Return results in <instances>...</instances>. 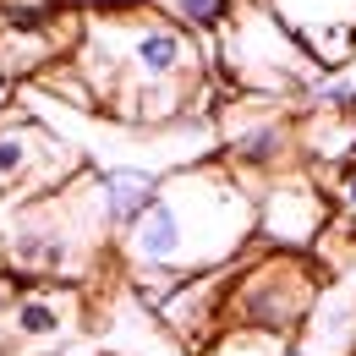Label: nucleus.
I'll list each match as a JSON object with an SVG mask.
<instances>
[{
	"label": "nucleus",
	"instance_id": "nucleus-6",
	"mask_svg": "<svg viewBox=\"0 0 356 356\" xmlns=\"http://www.w3.org/2000/svg\"><path fill=\"white\" fill-rule=\"evenodd\" d=\"M83 176V159L33 115L0 121V209L39 203Z\"/></svg>",
	"mask_w": 356,
	"mask_h": 356
},
{
	"label": "nucleus",
	"instance_id": "nucleus-4",
	"mask_svg": "<svg viewBox=\"0 0 356 356\" xmlns=\"http://www.w3.org/2000/svg\"><path fill=\"white\" fill-rule=\"evenodd\" d=\"M220 72L230 77V88L247 99H307L329 72L312 60L307 49L285 33V22L268 11V0H241L230 11V22L220 28Z\"/></svg>",
	"mask_w": 356,
	"mask_h": 356
},
{
	"label": "nucleus",
	"instance_id": "nucleus-8",
	"mask_svg": "<svg viewBox=\"0 0 356 356\" xmlns=\"http://www.w3.org/2000/svg\"><path fill=\"white\" fill-rule=\"evenodd\" d=\"M302 148H296V121L291 115H280L274 110V99H247L241 93V104H225V165L236 170V176H280V170H291V159H296Z\"/></svg>",
	"mask_w": 356,
	"mask_h": 356
},
{
	"label": "nucleus",
	"instance_id": "nucleus-13",
	"mask_svg": "<svg viewBox=\"0 0 356 356\" xmlns=\"http://www.w3.org/2000/svg\"><path fill=\"white\" fill-rule=\"evenodd\" d=\"M159 17H170L176 28H186L192 39H209V33H220L225 22H230V11L241 6V0H148Z\"/></svg>",
	"mask_w": 356,
	"mask_h": 356
},
{
	"label": "nucleus",
	"instance_id": "nucleus-3",
	"mask_svg": "<svg viewBox=\"0 0 356 356\" xmlns=\"http://www.w3.org/2000/svg\"><path fill=\"white\" fill-rule=\"evenodd\" d=\"M104 241H110V225L99 214L88 170L72 181V186L39 197V203L11 209L6 225H0V258H6L11 274H22V280L77 285V280L99 264Z\"/></svg>",
	"mask_w": 356,
	"mask_h": 356
},
{
	"label": "nucleus",
	"instance_id": "nucleus-5",
	"mask_svg": "<svg viewBox=\"0 0 356 356\" xmlns=\"http://www.w3.org/2000/svg\"><path fill=\"white\" fill-rule=\"evenodd\" d=\"M318 296H323V274L307 252H252L230 268L225 323H252V329L296 340Z\"/></svg>",
	"mask_w": 356,
	"mask_h": 356
},
{
	"label": "nucleus",
	"instance_id": "nucleus-10",
	"mask_svg": "<svg viewBox=\"0 0 356 356\" xmlns=\"http://www.w3.org/2000/svg\"><path fill=\"white\" fill-rule=\"evenodd\" d=\"M77 329H83V291L60 280H28V291L6 318V340L22 351H55Z\"/></svg>",
	"mask_w": 356,
	"mask_h": 356
},
{
	"label": "nucleus",
	"instance_id": "nucleus-18",
	"mask_svg": "<svg viewBox=\"0 0 356 356\" xmlns=\"http://www.w3.org/2000/svg\"><path fill=\"white\" fill-rule=\"evenodd\" d=\"M285 356H312V351H307V340H291V346H285Z\"/></svg>",
	"mask_w": 356,
	"mask_h": 356
},
{
	"label": "nucleus",
	"instance_id": "nucleus-2",
	"mask_svg": "<svg viewBox=\"0 0 356 356\" xmlns=\"http://www.w3.org/2000/svg\"><path fill=\"white\" fill-rule=\"evenodd\" d=\"M258 247V192L236 176L225 159L181 165L159 176L154 203L137 214V225L121 236V264L137 274H220Z\"/></svg>",
	"mask_w": 356,
	"mask_h": 356
},
{
	"label": "nucleus",
	"instance_id": "nucleus-12",
	"mask_svg": "<svg viewBox=\"0 0 356 356\" xmlns=\"http://www.w3.org/2000/svg\"><path fill=\"white\" fill-rule=\"evenodd\" d=\"M296 148L318 170H351L356 165V110H307L296 121Z\"/></svg>",
	"mask_w": 356,
	"mask_h": 356
},
{
	"label": "nucleus",
	"instance_id": "nucleus-15",
	"mask_svg": "<svg viewBox=\"0 0 356 356\" xmlns=\"http://www.w3.org/2000/svg\"><path fill=\"white\" fill-rule=\"evenodd\" d=\"M22 291H28V280L11 274V268H0V334H6V318H11V307H17Z\"/></svg>",
	"mask_w": 356,
	"mask_h": 356
},
{
	"label": "nucleus",
	"instance_id": "nucleus-16",
	"mask_svg": "<svg viewBox=\"0 0 356 356\" xmlns=\"http://www.w3.org/2000/svg\"><path fill=\"white\" fill-rule=\"evenodd\" d=\"M334 203H340V209H346V214L356 220V165L334 176Z\"/></svg>",
	"mask_w": 356,
	"mask_h": 356
},
{
	"label": "nucleus",
	"instance_id": "nucleus-14",
	"mask_svg": "<svg viewBox=\"0 0 356 356\" xmlns=\"http://www.w3.org/2000/svg\"><path fill=\"white\" fill-rule=\"evenodd\" d=\"M285 346H291L285 334H268V329H252V323H225L197 356H285Z\"/></svg>",
	"mask_w": 356,
	"mask_h": 356
},
{
	"label": "nucleus",
	"instance_id": "nucleus-19",
	"mask_svg": "<svg viewBox=\"0 0 356 356\" xmlns=\"http://www.w3.org/2000/svg\"><path fill=\"white\" fill-rule=\"evenodd\" d=\"M110 6H121V0H110Z\"/></svg>",
	"mask_w": 356,
	"mask_h": 356
},
{
	"label": "nucleus",
	"instance_id": "nucleus-7",
	"mask_svg": "<svg viewBox=\"0 0 356 356\" xmlns=\"http://www.w3.org/2000/svg\"><path fill=\"white\" fill-rule=\"evenodd\" d=\"M334 220V197L312 170H280L258 186V252H307Z\"/></svg>",
	"mask_w": 356,
	"mask_h": 356
},
{
	"label": "nucleus",
	"instance_id": "nucleus-1",
	"mask_svg": "<svg viewBox=\"0 0 356 356\" xmlns=\"http://www.w3.org/2000/svg\"><path fill=\"white\" fill-rule=\"evenodd\" d=\"M72 72L83 77L93 110L121 115L132 127H165L197 110V93L209 83V55L170 17L137 6V11H99L83 22Z\"/></svg>",
	"mask_w": 356,
	"mask_h": 356
},
{
	"label": "nucleus",
	"instance_id": "nucleus-11",
	"mask_svg": "<svg viewBox=\"0 0 356 356\" xmlns=\"http://www.w3.org/2000/svg\"><path fill=\"white\" fill-rule=\"evenodd\" d=\"M93 181V197H99V214L110 225V236L121 241L127 230L137 225V214L154 203L159 192V176L154 170H137V165H104V170H88Z\"/></svg>",
	"mask_w": 356,
	"mask_h": 356
},
{
	"label": "nucleus",
	"instance_id": "nucleus-9",
	"mask_svg": "<svg viewBox=\"0 0 356 356\" xmlns=\"http://www.w3.org/2000/svg\"><path fill=\"white\" fill-rule=\"evenodd\" d=\"M268 11L323 72H346L356 60V0H268Z\"/></svg>",
	"mask_w": 356,
	"mask_h": 356
},
{
	"label": "nucleus",
	"instance_id": "nucleus-17",
	"mask_svg": "<svg viewBox=\"0 0 356 356\" xmlns=\"http://www.w3.org/2000/svg\"><path fill=\"white\" fill-rule=\"evenodd\" d=\"M6 104H11V77L0 72V121H6Z\"/></svg>",
	"mask_w": 356,
	"mask_h": 356
}]
</instances>
